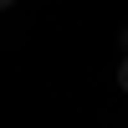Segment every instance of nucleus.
<instances>
[{
  "label": "nucleus",
  "mask_w": 128,
  "mask_h": 128,
  "mask_svg": "<svg viewBox=\"0 0 128 128\" xmlns=\"http://www.w3.org/2000/svg\"><path fill=\"white\" fill-rule=\"evenodd\" d=\"M118 41H123V51H128V26H123V36H118Z\"/></svg>",
  "instance_id": "nucleus-2"
},
{
  "label": "nucleus",
  "mask_w": 128,
  "mask_h": 128,
  "mask_svg": "<svg viewBox=\"0 0 128 128\" xmlns=\"http://www.w3.org/2000/svg\"><path fill=\"white\" fill-rule=\"evenodd\" d=\"M5 5H16V0H0V10H5Z\"/></svg>",
  "instance_id": "nucleus-3"
},
{
  "label": "nucleus",
  "mask_w": 128,
  "mask_h": 128,
  "mask_svg": "<svg viewBox=\"0 0 128 128\" xmlns=\"http://www.w3.org/2000/svg\"><path fill=\"white\" fill-rule=\"evenodd\" d=\"M118 87L128 92V51H123V62H118Z\"/></svg>",
  "instance_id": "nucleus-1"
}]
</instances>
